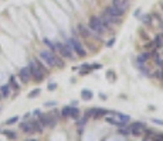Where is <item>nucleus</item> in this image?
Returning a JSON list of instances; mask_svg holds the SVG:
<instances>
[{"mask_svg": "<svg viewBox=\"0 0 163 141\" xmlns=\"http://www.w3.org/2000/svg\"><path fill=\"white\" fill-rule=\"evenodd\" d=\"M27 141H37V140H27Z\"/></svg>", "mask_w": 163, "mask_h": 141, "instance_id": "49", "label": "nucleus"}, {"mask_svg": "<svg viewBox=\"0 0 163 141\" xmlns=\"http://www.w3.org/2000/svg\"><path fill=\"white\" fill-rule=\"evenodd\" d=\"M53 56H54V63H56V66H57V68H60V69L65 68L64 61H63V59H61V58H60V56H58V55L56 54V52L53 54Z\"/></svg>", "mask_w": 163, "mask_h": 141, "instance_id": "17", "label": "nucleus"}, {"mask_svg": "<svg viewBox=\"0 0 163 141\" xmlns=\"http://www.w3.org/2000/svg\"><path fill=\"white\" fill-rule=\"evenodd\" d=\"M95 109L97 107H91L88 111H85V114H84V117H87V118H90V117H92L94 116V113H95Z\"/></svg>", "mask_w": 163, "mask_h": 141, "instance_id": "29", "label": "nucleus"}, {"mask_svg": "<svg viewBox=\"0 0 163 141\" xmlns=\"http://www.w3.org/2000/svg\"><path fill=\"white\" fill-rule=\"evenodd\" d=\"M112 6H115L122 14H125L128 11V8H129V0H114Z\"/></svg>", "mask_w": 163, "mask_h": 141, "instance_id": "8", "label": "nucleus"}, {"mask_svg": "<svg viewBox=\"0 0 163 141\" xmlns=\"http://www.w3.org/2000/svg\"><path fill=\"white\" fill-rule=\"evenodd\" d=\"M53 54H54V52H51V51H41V52H40V58L47 63V65H48L50 68H54V66H56Z\"/></svg>", "mask_w": 163, "mask_h": 141, "instance_id": "7", "label": "nucleus"}, {"mask_svg": "<svg viewBox=\"0 0 163 141\" xmlns=\"http://www.w3.org/2000/svg\"><path fill=\"white\" fill-rule=\"evenodd\" d=\"M33 125V128H34V131L36 133H43V125L40 124V121L38 120H33V121H30Z\"/></svg>", "mask_w": 163, "mask_h": 141, "instance_id": "20", "label": "nucleus"}, {"mask_svg": "<svg viewBox=\"0 0 163 141\" xmlns=\"http://www.w3.org/2000/svg\"><path fill=\"white\" fill-rule=\"evenodd\" d=\"M1 133L4 134V135H6V137H7L9 140H16V138H17L16 133H14V131H11V130H3V131H1Z\"/></svg>", "mask_w": 163, "mask_h": 141, "instance_id": "21", "label": "nucleus"}, {"mask_svg": "<svg viewBox=\"0 0 163 141\" xmlns=\"http://www.w3.org/2000/svg\"><path fill=\"white\" fill-rule=\"evenodd\" d=\"M80 114H81V111L78 107H71L70 109V117L74 118V120H77V118L80 117Z\"/></svg>", "mask_w": 163, "mask_h": 141, "instance_id": "19", "label": "nucleus"}, {"mask_svg": "<svg viewBox=\"0 0 163 141\" xmlns=\"http://www.w3.org/2000/svg\"><path fill=\"white\" fill-rule=\"evenodd\" d=\"M91 68H92V69H101V68H102V63H94Z\"/></svg>", "mask_w": 163, "mask_h": 141, "instance_id": "41", "label": "nucleus"}, {"mask_svg": "<svg viewBox=\"0 0 163 141\" xmlns=\"http://www.w3.org/2000/svg\"><path fill=\"white\" fill-rule=\"evenodd\" d=\"M44 106H46V107H54V106H57V102H56V100H53V102H46Z\"/></svg>", "mask_w": 163, "mask_h": 141, "instance_id": "35", "label": "nucleus"}, {"mask_svg": "<svg viewBox=\"0 0 163 141\" xmlns=\"http://www.w3.org/2000/svg\"><path fill=\"white\" fill-rule=\"evenodd\" d=\"M28 68H30V72H31V78L34 79L36 82H41L43 79L46 78V73L38 68V65L36 63V61H31L30 65H28Z\"/></svg>", "mask_w": 163, "mask_h": 141, "instance_id": "3", "label": "nucleus"}, {"mask_svg": "<svg viewBox=\"0 0 163 141\" xmlns=\"http://www.w3.org/2000/svg\"><path fill=\"white\" fill-rule=\"evenodd\" d=\"M152 44L156 48H163V32H159L155 35V39L152 41Z\"/></svg>", "mask_w": 163, "mask_h": 141, "instance_id": "12", "label": "nucleus"}, {"mask_svg": "<svg viewBox=\"0 0 163 141\" xmlns=\"http://www.w3.org/2000/svg\"><path fill=\"white\" fill-rule=\"evenodd\" d=\"M10 87H13V89H19V85L16 83V80H14V76H10Z\"/></svg>", "mask_w": 163, "mask_h": 141, "instance_id": "31", "label": "nucleus"}, {"mask_svg": "<svg viewBox=\"0 0 163 141\" xmlns=\"http://www.w3.org/2000/svg\"><path fill=\"white\" fill-rule=\"evenodd\" d=\"M118 134H123V135H128L129 131H128V128H119L118 130Z\"/></svg>", "mask_w": 163, "mask_h": 141, "instance_id": "37", "label": "nucleus"}, {"mask_svg": "<svg viewBox=\"0 0 163 141\" xmlns=\"http://www.w3.org/2000/svg\"><path fill=\"white\" fill-rule=\"evenodd\" d=\"M0 92L3 94V99H4V97H9V94H10V86H9V85H3V86L0 87Z\"/></svg>", "mask_w": 163, "mask_h": 141, "instance_id": "24", "label": "nucleus"}, {"mask_svg": "<svg viewBox=\"0 0 163 141\" xmlns=\"http://www.w3.org/2000/svg\"><path fill=\"white\" fill-rule=\"evenodd\" d=\"M114 44H115V38H111L108 42H106V47L111 48V47H114Z\"/></svg>", "mask_w": 163, "mask_h": 141, "instance_id": "39", "label": "nucleus"}, {"mask_svg": "<svg viewBox=\"0 0 163 141\" xmlns=\"http://www.w3.org/2000/svg\"><path fill=\"white\" fill-rule=\"evenodd\" d=\"M152 141H163V134H153L152 135Z\"/></svg>", "mask_w": 163, "mask_h": 141, "instance_id": "32", "label": "nucleus"}, {"mask_svg": "<svg viewBox=\"0 0 163 141\" xmlns=\"http://www.w3.org/2000/svg\"><path fill=\"white\" fill-rule=\"evenodd\" d=\"M70 109H71V107H70V106H65L64 109L61 110V116H63V117H70Z\"/></svg>", "mask_w": 163, "mask_h": 141, "instance_id": "28", "label": "nucleus"}, {"mask_svg": "<svg viewBox=\"0 0 163 141\" xmlns=\"http://www.w3.org/2000/svg\"><path fill=\"white\" fill-rule=\"evenodd\" d=\"M106 79H108V80H111V82H115V80H116V76H115L114 70H108V73H106Z\"/></svg>", "mask_w": 163, "mask_h": 141, "instance_id": "26", "label": "nucleus"}, {"mask_svg": "<svg viewBox=\"0 0 163 141\" xmlns=\"http://www.w3.org/2000/svg\"><path fill=\"white\" fill-rule=\"evenodd\" d=\"M17 120H19V116H14V117H10V118H9L6 123L10 125V124H14V123H17Z\"/></svg>", "mask_w": 163, "mask_h": 141, "instance_id": "34", "label": "nucleus"}, {"mask_svg": "<svg viewBox=\"0 0 163 141\" xmlns=\"http://www.w3.org/2000/svg\"><path fill=\"white\" fill-rule=\"evenodd\" d=\"M40 113H41L40 110H34V114H36V116H38V114H40Z\"/></svg>", "mask_w": 163, "mask_h": 141, "instance_id": "45", "label": "nucleus"}, {"mask_svg": "<svg viewBox=\"0 0 163 141\" xmlns=\"http://www.w3.org/2000/svg\"><path fill=\"white\" fill-rule=\"evenodd\" d=\"M67 44H68L70 47L73 48V51H75V52H77V55H78V56L84 58V56L87 55V51L84 49V47L81 45V42H80L78 39H75V38H70L68 41H67Z\"/></svg>", "mask_w": 163, "mask_h": 141, "instance_id": "4", "label": "nucleus"}, {"mask_svg": "<svg viewBox=\"0 0 163 141\" xmlns=\"http://www.w3.org/2000/svg\"><path fill=\"white\" fill-rule=\"evenodd\" d=\"M108 111H109V110L101 109V107H97V109H95V113H94V116H92V117L95 118V120H98V118H101V117H104V116H106V114H108Z\"/></svg>", "mask_w": 163, "mask_h": 141, "instance_id": "15", "label": "nucleus"}, {"mask_svg": "<svg viewBox=\"0 0 163 141\" xmlns=\"http://www.w3.org/2000/svg\"><path fill=\"white\" fill-rule=\"evenodd\" d=\"M81 97L84 99V100H91V99L94 97V93L91 92L90 89H82V92H81Z\"/></svg>", "mask_w": 163, "mask_h": 141, "instance_id": "18", "label": "nucleus"}, {"mask_svg": "<svg viewBox=\"0 0 163 141\" xmlns=\"http://www.w3.org/2000/svg\"><path fill=\"white\" fill-rule=\"evenodd\" d=\"M143 141H152V140H150V138H147V137H146V138H143Z\"/></svg>", "mask_w": 163, "mask_h": 141, "instance_id": "47", "label": "nucleus"}, {"mask_svg": "<svg viewBox=\"0 0 163 141\" xmlns=\"http://www.w3.org/2000/svg\"><path fill=\"white\" fill-rule=\"evenodd\" d=\"M20 128L23 130V133H27V134H33V133H36L34 131V128H33V125L31 123H20Z\"/></svg>", "mask_w": 163, "mask_h": 141, "instance_id": "14", "label": "nucleus"}, {"mask_svg": "<svg viewBox=\"0 0 163 141\" xmlns=\"http://www.w3.org/2000/svg\"><path fill=\"white\" fill-rule=\"evenodd\" d=\"M40 93H41V90L37 87V89H34V90H31V92L28 93V97H30V99H34V97H37Z\"/></svg>", "mask_w": 163, "mask_h": 141, "instance_id": "27", "label": "nucleus"}, {"mask_svg": "<svg viewBox=\"0 0 163 141\" xmlns=\"http://www.w3.org/2000/svg\"><path fill=\"white\" fill-rule=\"evenodd\" d=\"M50 116H51V113H40L38 114V121H40V124L43 127H48Z\"/></svg>", "mask_w": 163, "mask_h": 141, "instance_id": "11", "label": "nucleus"}, {"mask_svg": "<svg viewBox=\"0 0 163 141\" xmlns=\"http://www.w3.org/2000/svg\"><path fill=\"white\" fill-rule=\"evenodd\" d=\"M160 79L163 80V68H162V70H160Z\"/></svg>", "mask_w": 163, "mask_h": 141, "instance_id": "46", "label": "nucleus"}, {"mask_svg": "<svg viewBox=\"0 0 163 141\" xmlns=\"http://www.w3.org/2000/svg\"><path fill=\"white\" fill-rule=\"evenodd\" d=\"M43 42L50 48V51H51V52H57V51H56V44H54V42H51L48 38H44V39H43Z\"/></svg>", "mask_w": 163, "mask_h": 141, "instance_id": "22", "label": "nucleus"}, {"mask_svg": "<svg viewBox=\"0 0 163 141\" xmlns=\"http://www.w3.org/2000/svg\"><path fill=\"white\" fill-rule=\"evenodd\" d=\"M101 20L104 21V24H105L106 27L114 25V24H121V17L111 16L109 13H106L105 10H104V13H102V16H101Z\"/></svg>", "mask_w": 163, "mask_h": 141, "instance_id": "5", "label": "nucleus"}, {"mask_svg": "<svg viewBox=\"0 0 163 141\" xmlns=\"http://www.w3.org/2000/svg\"><path fill=\"white\" fill-rule=\"evenodd\" d=\"M140 21L143 24H146V25H150L152 24V16L150 14H143V16L140 17Z\"/></svg>", "mask_w": 163, "mask_h": 141, "instance_id": "23", "label": "nucleus"}, {"mask_svg": "<svg viewBox=\"0 0 163 141\" xmlns=\"http://www.w3.org/2000/svg\"><path fill=\"white\" fill-rule=\"evenodd\" d=\"M78 31H80V34H81L84 38H90V37H92V34L94 32L90 30V27H87L85 24H78Z\"/></svg>", "mask_w": 163, "mask_h": 141, "instance_id": "10", "label": "nucleus"}, {"mask_svg": "<svg viewBox=\"0 0 163 141\" xmlns=\"http://www.w3.org/2000/svg\"><path fill=\"white\" fill-rule=\"evenodd\" d=\"M152 76H153V78H156V79H160V70H156V72H153V73H152Z\"/></svg>", "mask_w": 163, "mask_h": 141, "instance_id": "40", "label": "nucleus"}, {"mask_svg": "<svg viewBox=\"0 0 163 141\" xmlns=\"http://www.w3.org/2000/svg\"><path fill=\"white\" fill-rule=\"evenodd\" d=\"M152 123L159 124V125H163V120H162V118H152Z\"/></svg>", "mask_w": 163, "mask_h": 141, "instance_id": "36", "label": "nucleus"}, {"mask_svg": "<svg viewBox=\"0 0 163 141\" xmlns=\"http://www.w3.org/2000/svg\"><path fill=\"white\" fill-rule=\"evenodd\" d=\"M99 96H101V99H102V100H106V96H105V94H104V93H101V94H99Z\"/></svg>", "mask_w": 163, "mask_h": 141, "instance_id": "44", "label": "nucleus"}, {"mask_svg": "<svg viewBox=\"0 0 163 141\" xmlns=\"http://www.w3.org/2000/svg\"><path fill=\"white\" fill-rule=\"evenodd\" d=\"M0 109H1V107H0Z\"/></svg>", "mask_w": 163, "mask_h": 141, "instance_id": "50", "label": "nucleus"}, {"mask_svg": "<svg viewBox=\"0 0 163 141\" xmlns=\"http://www.w3.org/2000/svg\"><path fill=\"white\" fill-rule=\"evenodd\" d=\"M150 52H142V54L138 56V62L139 63H146L149 59H150Z\"/></svg>", "mask_w": 163, "mask_h": 141, "instance_id": "16", "label": "nucleus"}, {"mask_svg": "<svg viewBox=\"0 0 163 141\" xmlns=\"http://www.w3.org/2000/svg\"><path fill=\"white\" fill-rule=\"evenodd\" d=\"M57 89V83H50L48 85V90H56Z\"/></svg>", "mask_w": 163, "mask_h": 141, "instance_id": "42", "label": "nucleus"}, {"mask_svg": "<svg viewBox=\"0 0 163 141\" xmlns=\"http://www.w3.org/2000/svg\"><path fill=\"white\" fill-rule=\"evenodd\" d=\"M145 127H146V124H145L143 121H133V123L128 127V131H129L130 134H133V135H140L142 131L145 130Z\"/></svg>", "mask_w": 163, "mask_h": 141, "instance_id": "6", "label": "nucleus"}, {"mask_svg": "<svg viewBox=\"0 0 163 141\" xmlns=\"http://www.w3.org/2000/svg\"><path fill=\"white\" fill-rule=\"evenodd\" d=\"M57 124V118L53 117V116H50V121H48V127L50 128H53V127H56Z\"/></svg>", "mask_w": 163, "mask_h": 141, "instance_id": "30", "label": "nucleus"}, {"mask_svg": "<svg viewBox=\"0 0 163 141\" xmlns=\"http://www.w3.org/2000/svg\"><path fill=\"white\" fill-rule=\"evenodd\" d=\"M105 11H106V13H109L111 16H115V17H122L123 16L122 13L115 7V6H112V4H111V6H108V7L105 8Z\"/></svg>", "mask_w": 163, "mask_h": 141, "instance_id": "13", "label": "nucleus"}, {"mask_svg": "<svg viewBox=\"0 0 163 141\" xmlns=\"http://www.w3.org/2000/svg\"><path fill=\"white\" fill-rule=\"evenodd\" d=\"M19 78L21 79L23 83H27L30 79H31V72H30V68L28 66H24L19 70Z\"/></svg>", "mask_w": 163, "mask_h": 141, "instance_id": "9", "label": "nucleus"}, {"mask_svg": "<svg viewBox=\"0 0 163 141\" xmlns=\"http://www.w3.org/2000/svg\"><path fill=\"white\" fill-rule=\"evenodd\" d=\"M88 73H90V69H87V68H82L81 72H80L81 76H85V75H88Z\"/></svg>", "mask_w": 163, "mask_h": 141, "instance_id": "38", "label": "nucleus"}, {"mask_svg": "<svg viewBox=\"0 0 163 141\" xmlns=\"http://www.w3.org/2000/svg\"><path fill=\"white\" fill-rule=\"evenodd\" d=\"M88 27H90V30L97 37H101V35H104L106 31H108V27H106L104 21L101 20V17L98 16H91L90 20H88Z\"/></svg>", "mask_w": 163, "mask_h": 141, "instance_id": "1", "label": "nucleus"}, {"mask_svg": "<svg viewBox=\"0 0 163 141\" xmlns=\"http://www.w3.org/2000/svg\"><path fill=\"white\" fill-rule=\"evenodd\" d=\"M1 99H3V94H1V92H0V100H1Z\"/></svg>", "mask_w": 163, "mask_h": 141, "instance_id": "48", "label": "nucleus"}, {"mask_svg": "<svg viewBox=\"0 0 163 141\" xmlns=\"http://www.w3.org/2000/svg\"><path fill=\"white\" fill-rule=\"evenodd\" d=\"M145 134H146L147 137H152V135H153L155 133H153V130H149V128H147L146 131H145Z\"/></svg>", "mask_w": 163, "mask_h": 141, "instance_id": "43", "label": "nucleus"}, {"mask_svg": "<svg viewBox=\"0 0 163 141\" xmlns=\"http://www.w3.org/2000/svg\"><path fill=\"white\" fill-rule=\"evenodd\" d=\"M116 116H118V118H119V121L121 123H128L130 120V117L128 116V114H123V113H115Z\"/></svg>", "mask_w": 163, "mask_h": 141, "instance_id": "25", "label": "nucleus"}, {"mask_svg": "<svg viewBox=\"0 0 163 141\" xmlns=\"http://www.w3.org/2000/svg\"><path fill=\"white\" fill-rule=\"evenodd\" d=\"M56 51H57L63 58H65V59H71V61L75 59V55H74V52H73V48L70 47L68 44H63V42L57 41V42H56Z\"/></svg>", "mask_w": 163, "mask_h": 141, "instance_id": "2", "label": "nucleus"}, {"mask_svg": "<svg viewBox=\"0 0 163 141\" xmlns=\"http://www.w3.org/2000/svg\"><path fill=\"white\" fill-rule=\"evenodd\" d=\"M77 120H80V121H77V124L80 125V127H82V125H84L85 123H87V121H88V118H87V117H82V118H80V117H78Z\"/></svg>", "mask_w": 163, "mask_h": 141, "instance_id": "33", "label": "nucleus"}]
</instances>
